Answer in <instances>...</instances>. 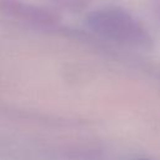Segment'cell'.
<instances>
[{"mask_svg":"<svg viewBox=\"0 0 160 160\" xmlns=\"http://www.w3.org/2000/svg\"><path fill=\"white\" fill-rule=\"evenodd\" d=\"M85 24L92 32L118 44L141 50L152 48V38L146 26L120 6L108 5L94 9L86 15Z\"/></svg>","mask_w":160,"mask_h":160,"instance_id":"obj_1","label":"cell"},{"mask_svg":"<svg viewBox=\"0 0 160 160\" xmlns=\"http://www.w3.org/2000/svg\"><path fill=\"white\" fill-rule=\"evenodd\" d=\"M0 14L21 21L50 26L59 22L56 12L26 0H0Z\"/></svg>","mask_w":160,"mask_h":160,"instance_id":"obj_2","label":"cell"},{"mask_svg":"<svg viewBox=\"0 0 160 160\" xmlns=\"http://www.w3.org/2000/svg\"><path fill=\"white\" fill-rule=\"evenodd\" d=\"M52 1L56 2L59 6L71 11H79L84 9L89 2V0H52Z\"/></svg>","mask_w":160,"mask_h":160,"instance_id":"obj_3","label":"cell"},{"mask_svg":"<svg viewBox=\"0 0 160 160\" xmlns=\"http://www.w3.org/2000/svg\"><path fill=\"white\" fill-rule=\"evenodd\" d=\"M151 11L160 24V0H151Z\"/></svg>","mask_w":160,"mask_h":160,"instance_id":"obj_4","label":"cell"},{"mask_svg":"<svg viewBox=\"0 0 160 160\" xmlns=\"http://www.w3.org/2000/svg\"><path fill=\"white\" fill-rule=\"evenodd\" d=\"M140 160H148V159H140Z\"/></svg>","mask_w":160,"mask_h":160,"instance_id":"obj_5","label":"cell"}]
</instances>
